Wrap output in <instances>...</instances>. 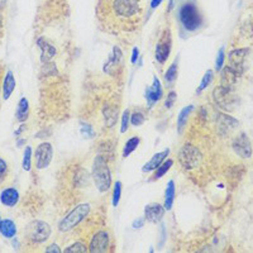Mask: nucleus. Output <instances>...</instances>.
<instances>
[{
    "label": "nucleus",
    "mask_w": 253,
    "mask_h": 253,
    "mask_svg": "<svg viewBox=\"0 0 253 253\" xmlns=\"http://www.w3.org/2000/svg\"><path fill=\"white\" fill-rule=\"evenodd\" d=\"M145 114L141 112H135L131 115V124L133 125V127H139V125H142L145 123Z\"/></svg>",
    "instance_id": "nucleus-35"
},
{
    "label": "nucleus",
    "mask_w": 253,
    "mask_h": 253,
    "mask_svg": "<svg viewBox=\"0 0 253 253\" xmlns=\"http://www.w3.org/2000/svg\"><path fill=\"white\" fill-rule=\"evenodd\" d=\"M110 238L106 230H99L90 239L89 252L91 253H103L109 250Z\"/></svg>",
    "instance_id": "nucleus-11"
},
{
    "label": "nucleus",
    "mask_w": 253,
    "mask_h": 253,
    "mask_svg": "<svg viewBox=\"0 0 253 253\" xmlns=\"http://www.w3.org/2000/svg\"><path fill=\"white\" fill-rule=\"evenodd\" d=\"M172 164H174V161L172 160H167V161H164L155 170V175H153V179L155 180H158V179L164 178V175L167 174L168 170L172 167Z\"/></svg>",
    "instance_id": "nucleus-28"
},
{
    "label": "nucleus",
    "mask_w": 253,
    "mask_h": 253,
    "mask_svg": "<svg viewBox=\"0 0 253 253\" xmlns=\"http://www.w3.org/2000/svg\"><path fill=\"white\" fill-rule=\"evenodd\" d=\"M179 18H180L182 27L189 32H194L201 26V15L194 4H184L180 8Z\"/></svg>",
    "instance_id": "nucleus-5"
},
{
    "label": "nucleus",
    "mask_w": 253,
    "mask_h": 253,
    "mask_svg": "<svg viewBox=\"0 0 253 253\" xmlns=\"http://www.w3.org/2000/svg\"><path fill=\"white\" fill-rule=\"evenodd\" d=\"M145 218H138L137 221L133 222V228H134V229H141V228L145 225Z\"/></svg>",
    "instance_id": "nucleus-41"
},
{
    "label": "nucleus",
    "mask_w": 253,
    "mask_h": 253,
    "mask_svg": "<svg viewBox=\"0 0 253 253\" xmlns=\"http://www.w3.org/2000/svg\"><path fill=\"white\" fill-rule=\"evenodd\" d=\"M36 167L38 170H45L49 166L53 157V148L51 143L43 142L36 148Z\"/></svg>",
    "instance_id": "nucleus-8"
},
{
    "label": "nucleus",
    "mask_w": 253,
    "mask_h": 253,
    "mask_svg": "<svg viewBox=\"0 0 253 253\" xmlns=\"http://www.w3.org/2000/svg\"><path fill=\"white\" fill-rule=\"evenodd\" d=\"M178 73H179V66L178 61H175L170 67L167 69V71L164 73V80L167 84H172L175 80L178 79Z\"/></svg>",
    "instance_id": "nucleus-29"
},
{
    "label": "nucleus",
    "mask_w": 253,
    "mask_h": 253,
    "mask_svg": "<svg viewBox=\"0 0 253 253\" xmlns=\"http://www.w3.org/2000/svg\"><path fill=\"white\" fill-rule=\"evenodd\" d=\"M232 148H233L234 153L239 156L240 158L252 157V145H251L250 138L247 137L246 133H240L237 138H234L233 143H232Z\"/></svg>",
    "instance_id": "nucleus-10"
},
{
    "label": "nucleus",
    "mask_w": 253,
    "mask_h": 253,
    "mask_svg": "<svg viewBox=\"0 0 253 253\" xmlns=\"http://www.w3.org/2000/svg\"><path fill=\"white\" fill-rule=\"evenodd\" d=\"M27 239L34 244H40L46 242L52 233V229L49 227V224L42 221H33L30 222L27 228L24 229Z\"/></svg>",
    "instance_id": "nucleus-4"
},
{
    "label": "nucleus",
    "mask_w": 253,
    "mask_h": 253,
    "mask_svg": "<svg viewBox=\"0 0 253 253\" xmlns=\"http://www.w3.org/2000/svg\"><path fill=\"white\" fill-rule=\"evenodd\" d=\"M139 143H141V139H139V137H132L131 139H128L127 143H125L124 148H123V157H128L132 152L137 149V147L139 146Z\"/></svg>",
    "instance_id": "nucleus-27"
},
{
    "label": "nucleus",
    "mask_w": 253,
    "mask_h": 253,
    "mask_svg": "<svg viewBox=\"0 0 253 253\" xmlns=\"http://www.w3.org/2000/svg\"><path fill=\"white\" fill-rule=\"evenodd\" d=\"M162 95H164V91H162L161 81L157 77H153L152 85L148 86L147 89H146V100L148 103V106L152 108L156 103L161 100Z\"/></svg>",
    "instance_id": "nucleus-13"
},
{
    "label": "nucleus",
    "mask_w": 253,
    "mask_h": 253,
    "mask_svg": "<svg viewBox=\"0 0 253 253\" xmlns=\"http://www.w3.org/2000/svg\"><path fill=\"white\" fill-rule=\"evenodd\" d=\"M19 193L15 188H7L0 193V203L7 208H14L19 203Z\"/></svg>",
    "instance_id": "nucleus-15"
},
{
    "label": "nucleus",
    "mask_w": 253,
    "mask_h": 253,
    "mask_svg": "<svg viewBox=\"0 0 253 253\" xmlns=\"http://www.w3.org/2000/svg\"><path fill=\"white\" fill-rule=\"evenodd\" d=\"M90 213V205L89 204H80L76 208H74L73 210L70 211L62 221L59 224V230L66 233L70 230L75 229L84 219H85Z\"/></svg>",
    "instance_id": "nucleus-3"
},
{
    "label": "nucleus",
    "mask_w": 253,
    "mask_h": 253,
    "mask_svg": "<svg viewBox=\"0 0 253 253\" xmlns=\"http://www.w3.org/2000/svg\"><path fill=\"white\" fill-rule=\"evenodd\" d=\"M16 86V81L15 77H14L13 73L8 70L5 75H4V80H3V86H1V89H3V99L4 100H8V99L12 96V94L14 92Z\"/></svg>",
    "instance_id": "nucleus-18"
},
{
    "label": "nucleus",
    "mask_w": 253,
    "mask_h": 253,
    "mask_svg": "<svg viewBox=\"0 0 253 253\" xmlns=\"http://www.w3.org/2000/svg\"><path fill=\"white\" fill-rule=\"evenodd\" d=\"M103 114H104V119H105L106 127L112 128L117 123L118 119V106L114 105H106L103 109Z\"/></svg>",
    "instance_id": "nucleus-23"
},
{
    "label": "nucleus",
    "mask_w": 253,
    "mask_h": 253,
    "mask_svg": "<svg viewBox=\"0 0 253 253\" xmlns=\"http://www.w3.org/2000/svg\"><path fill=\"white\" fill-rule=\"evenodd\" d=\"M248 52H250L248 48H236L229 53V66L239 76L244 73V62Z\"/></svg>",
    "instance_id": "nucleus-12"
},
{
    "label": "nucleus",
    "mask_w": 253,
    "mask_h": 253,
    "mask_svg": "<svg viewBox=\"0 0 253 253\" xmlns=\"http://www.w3.org/2000/svg\"><path fill=\"white\" fill-rule=\"evenodd\" d=\"M91 178L100 193H106L112 186V172L108 164L102 156H96L92 164Z\"/></svg>",
    "instance_id": "nucleus-2"
},
{
    "label": "nucleus",
    "mask_w": 253,
    "mask_h": 253,
    "mask_svg": "<svg viewBox=\"0 0 253 253\" xmlns=\"http://www.w3.org/2000/svg\"><path fill=\"white\" fill-rule=\"evenodd\" d=\"M22 167L27 172H30L32 170V147H30V146H27L26 149H24Z\"/></svg>",
    "instance_id": "nucleus-30"
},
{
    "label": "nucleus",
    "mask_w": 253,
    "mask_h": 253,
    "mask_svg": "<svg viewBox=\"0 0 253 253\" xmlns=\"http://www.w3.org/2000/svg\"><path fill=\"white\" fill-rule=\"evenodd\" d=\"M24 129H26V125L22 124V125H20V128L18 129V131H15V133H14V134H15V135H19L20 133H22V132L24 131Z\"/></svg>",
    "instance_id": "nucleus-44"
},
{
    "label": "nucleus",
    "mask_w": 253,
    "mask_h": 253,
    "mask_svg": "<svg viewBox=\"0 0 253 253\" xmlns=\"http://www.w3.org/2000/svg\"><path fill=\"white\" fill-rule=\"evenodd\" d=\"M28 115H30V102L27 98H22L18 103V108L15 112L16 120L19 123H24L28 119Z\"/></svg>",
    "instance_id": "nucleus-22"
},
{
    "label": "nucleus",
    "mask_w": 253,
    "mask_h": 253,
    "mask_svg": "<svg viewBox=\"0 0 253 253\" xmlns=\"http://www.w3.org/2000/svg\"><path fill=\"white\" fill-rule=\"evenodd\" d=\"M201 160H203V156H201L199 148L193 145H189V143L182 146L180 153H179V161H180L181 166L186 168V170L196 168L200 164Z\"/></svg>",
    "instance_id": "nucleus-6"
},
{
    "label": "nucleus",
    "mask_w": 253,
    "mask_h": 253,
    "mask_svg": "<svg viewBox=\"0 0 253 253\" xmlns=\"http://www.w3.org/2000/svg\"><path fill=\"white\" fill-rule=\"evenodd\" d=\"M120 196H122V182L117 181L114 184V191H113V207H118Z\"/></svg>",
    "instance_id": "nucleus-34"
},
{
    "label": "nucleus",
    "mask_w": 253,
    "mask_h": 253,
    "mask_svg": "<svg viewBox=\"0 0 253 253\" xmlns=\"http://www.w3.org/2000/svg\"><path fill=\"white\" fill-rule=\"evenodd\" d=\"M138 57H139V49L137 48V47H134V48H133V52H132L131 62L133 63V65H135L137 61H138Z\"/></svg>",
    "instance_id": "nucleus-40"
},
{
    "label": "nucleus",
    "mask_w": 253,
    "mask_h": 253,
    "mask_svg": "<svg viewBox=\"0 0 253 253\" xmlns=\"http://www.w3.org/2000/svg\"><path fill=\"white\" fill-rule=\"evenodd\" d=\"M175 1H176V0H170V4H168V12H171V10L175 8Z\"/></svg>",
    "instance_id": "nucleus-45"
},
{
    "label": "nucleus",
    "mask_w": 253,
    "mask_h": 253,
    "mask_svg": "<svg viewBox=\"0 0 253 253\" xmlns=\"http://www.w3.org/2000/svg\"><path fill=\"white\" fill-rule=\"evenodd\" d=\"M122 57H123V53H122V51H120V48L115 46L114 48H113L112 55L109 56L108 61H106L105 66H104V71L108 74L112 73V69H115L117 66L120 65Z\"/></svg>",
    "instance_id": "nucleus-20"
},
{
    "label": "nucleus",
    "mask_w": 253,
    "mask_h": 253,
    "mask_svg": "<svg viewBox=\"0 0 253 253\" xmlns=\"http://www.w3.org/2000/svg\"><path fill=\"white\" fill-rule=\"evenodd\" d=\"M46 252L47 253H60L61 252V250H60V247L57 246V244H51V246H48L46 248Z\"/></svg>",
    "instance_id": "nucleus-42"
},
{
    "label": "nucleus",
    "mask_w": 253,
    "mask_h": 253,
    "mask_svg": "<svg viewBox=\"0 0 253 253\" xmlns=\"http://www.w3.org/2000/svg\"><path fill=\"white\" fill-rule=\"evenodd\" d=\"M164 207L161 204H149L145 208V219L152 224H157L164 215Z\"/></svg>",
    "instance_id": "nucleus-14"
},
{
    "label": "nucleus",
    "mask_w": 253,
    "mask_h": 253,
    "mask_svg": "<svg viewBox=\"0 0 253 253\" xmlns=\"http://www.w3.org/2000/svg\"><path fill=\"white\" fill-rule=\"evenodd\" d=\"M170 155V149H164V151L158 152V153H155V155L152 156V158L149 160V161L147 162V164L143 166V168H142V171L143 172H152L155 171L156 168L160 166V164H162V162L166 160V157Z\"/></svg>",
    "instance_id": "nucleus-17"
},
{
    "label": "nucleus",
    "mask_w": 253,
    "mask_h": 253,
    "mask_svg": "<svg viewBox=\"0 0 253 253\" xmlns=\"http://www.w3.org/2000/svg\"><path fill=\"white\" fill-rule=\"evenodd\" d=\"M37 45L41 48V61H42V63L49 62L53 57L56 56V48L51 43L47 42L45 38H38Z\"/></svg>",
    "instance_id": "nucleus-16"
},
{
    "label": "nucleus",
    "mask_w": 253,
    "mask_h": 253,
    "mask_svg": "<svg viewBox=\"0 0 253 253\" xmlns=\"http://www.w3.org/2000/svg\"><path fill=\"white\" fill-rule=\"evenodd\" d=\"M98 10L106 24L131 30L139 23L143 8L139 0H100Z\"/></svg>",
    "instance_id": "nucleus-1"
},
{
    "label": "nucleus",
    "mask_w": 253,
    "mask_h": 253,
    "mask_svg": "<svg viewBox=\"0 0 253 253\" xmlns=\"http://www.w3.org/2000/svg\"><path fill=\"white\" fill-rule=\"evenodd\" d=\"M16 224L12 219H1L0 221V234L3 237L12 239L16 234Z\"/></svg>",
    "instance_id": "nucleus-21"
},
{
    "label": "nucleus",
    "mask_w": 253,
    "mask_h": 253,
    "mask_svg": "<svg viewBox=\"0 0 253 253\" xmlns=\"http://www.w3.org/2000/svg\"><path fill=\"white\" fill-rule=\"evenodd\" d=\"M0 221H1V219H0Z\"/></svg>",
    "instance_id": "nucleus-48"
},
{
    "label": "nucleus",
    "mask_w": 253,
    "mask_h": 253,
    "mask_svg": "<svg viewBox=\"0 0 253 253\" xmlns=\"http://www.w3.org/2000/svg\"><path fill=\"white\" fill-rule=\"evenodd\" d=\"M129 123H131V113L129 110H124L122 115V125H120V133H125L129 128Z\"/></svg>",
    "instance_id": "nucleus-36"
},
{
    "label": "nucleus",
    "mask_w": 253,
    "mask_h": 253,
    "mask_svg": "<svg viewBox=\"0 0 253 253\" xmlns=\"http://www.w3.org/2000/svg\"><path fill=\"white\" fill-rule=\"evenodd\" d=\"M238 75L236 71H234L230 66H227L225 69L223 70V73H222V86H225V88H230V89H233V86L236 85V82H237Z\"/></svg>",
    "instance_id": "nucleus-19"
},
{
    "label": "nucleus",
    "mask_w": 253,
    "mask_h": 253,
    "mask_svg": "<svg viewBox=\"0 0 253 253\" xmlns=\"http://www.w3.org/2000/svg\"><path fill=\"white\" fill-rule=\"evenodd\" d=\"M213 75H214L213 71H211V70H208L207 73H205V75L203 76V80H201L200 86H199V90H197V91L199 92L203 91V90H205L208 86L210 85L211 81H213V77H214Z\"/></svg>",
    "instance_id": "nucleus-33"
},
{
    "label": "nucleus",
    "mask_w": 253,
    "mask_h": 253,
    "mask_svg": "<svg viewBox=\"0 0 253 253\" xmlns=\"http://www.w3.org/2000/svg\"><path fill=\"white\" fill-rule=\"evenodd\" d=\"M8 174V164L5 160L0 157V180H3Z\"/></svg>",
    "instance_id": "nucleus-39"
},
{
    "label": "nucleus",
    "mask_w": 253,
    "mask_h": 253,
    "mask_svg": "<svg viewBox=\"0 0 253 253\" xmlns=\"http://www.w3.org/2000/svg\"><path fill=\"white\" fill-rule=\"evenodd\" d=\"M194 110V105H189V106H185L184 109H181L180 114H179L178 117V131L179 133H182V131H184L185 125H186V123H188V118L189 115L191 114V112Z\"/></svg>",
    "instance_id": "nucleus-26"
},
{
    "label": "nucleus",
    "mask_w": 253,
    "mask_h": 253,
    "mask_svg": "<svg viewBox=\"0 0 253 253\" xmlns=\"http://www.w3.org/2000/svg\"><path fill=\"white\" fill-rule=\"evenodd\" d=\"M175 193H176V188H175L174 181H168L167 188L164 191V209L166 210H171L172 205H174L175 200Z\"/></svg>",
    "instance_id": "nucleus-24"
},
{
    "label": "nucleus",
    "mask_w": 253,
    "mask_h": 253,
    "mask_svg": "<svg viewBox=\"0 0 253 253\" xmlns=\"http://www.w3.org/2000/svg\"><path fill=\"white\" fill-rule=\"evenodd\" d=\"M176 102V92L175 91H170V94L167 95V99H166V102H164V106L167 109L172 108Z\"/></svg>",
    "instance_id": "nucleus-38"
},
{
    "label": "nucleus",
    "mask_w": 253,
    "mask_h": 253,
    "mask_svg": "<svg viewBox=\"0 0 253 253\" xmlns=\"http://www.w3.org/2000/svg\"><path fill=\"white\" fill-rule=\"evenodd\" d=\"M89 247H86V244L81 243V242H76V243L71 244L67 248H65V253H80V252H88Z\"/></svg>",
    "instance_id": "nucleus-32"
},
{
    "label": "nucleus",
    "mask_w": 253,
    "mask_h": 253,
    "mask_svg": "<svg viewBox=\"0 0 253 253\" xmlns=\"http://www.w3.org/2000/svg\"><path fill=\"white\" fill-rule=\"evenodd\" d=\"M80 132H81V134L84 137H86V138H94L95 137V131H94V128H92L89 123H80Z\"/></svg>",
    "instance_id": "nucleus-31"
},
{
    "label": "nucleus",
    "mask_w": 253,
    "mask_h": 253,
    "mask_svg": "<svg viewBox=\"0 0 253 253\" xmlns=\"http://www.w3.org/2000/svg\"><path fill=\"white\" fill-rule=\"evenodd\" d=\"M162 3V0H152L151 1V8L152 9H156L157 7H160V4Z\"/></svg>",
    "instance_id": "nucleus-43"
},
{
    "label": "nucleus",
    "mask_w": 253,
    "mask_h": 253,
    "mask_svg": "<svg viewBox=\"0 0 253 253\" xmlns=\"http://www.w3.org/2000/svg\"><path fill=\"white\" fill-rule=\"evenodd\" d=\"M24 143V139H22V141H18V146H22Z\"/></svg>",
    "instance_id": "nucleus-47"
},
{
    "label": "nucleus",
    "mask_w": 253,
    "mask_h": 253,
    "mask_svg": "<svg viewBox=\"0 0 253 253\" xmlns=\"http://www.w3.org/2000/svg\"><path fill=\"white\" fill-rule=\"evenodd\" d=\"M213 99L215 104L223 110L230 112L237 105V96L234 95L233 89L225 88V86H218L213 91Z\"/></svg>",
    "instance_id": "nucleus-7"
},
{
    "label": "nucleus",
    "mask_w": 253,
    "mask_h": 253,
    "mask_svg": "<svg viewBox=\"0 0 253 253\" xmlns=\"http://www.w3.org/2000/svg\"><path fill=\"white\" fill-rule=\"evenodd\" d=\"M5 4H7V0H0V12L5 8Z\"/></svg>",
    "instance_id": "nucleus-46"
},
{
    "label": "nucleus",
    "mask_w": 253,
    "mask_h": 253,
    "mask_svg": "<svg viewBox=\"0 0 253 253\" xmlns=\"http://www.w3.org/2000/svg\"><path fill=\"white\" fill-rule=\"evenodd\" d=\"M224 60H225V49H224V47H222L219 49V52H218L217 61H215V70L217 71H221L222 70V67L224 65Z\"/></svg>",
    "instance_id": "nucleus-37"
},
{
    "label": "nucleus",
    "mask_w": 253,
    "mask_h": 253,
    "mask_svg": "<svg viewBox=\"0 0 253 253\" xmlns=\"http://www.w3.org/2000/svg\"><path fill=\"white\" fill-rule=\"evenodd\" d=\"M171 47H172V41H171V34L170 32H164V36L160 38V41L156 45V60L158 62L164 65L167 59L170 57L171 53Z\"/></svg>",
    "instance_id": "nucleus-9"
},
{
    "label": "nucleus",
    "mask_w": 253,
    "mask_h": 253,
    "mask_svg": "<svg viewBox=\"0 0 253 253\" xmlns=\"http://www.w3.org/2000/svg\"><path fill=\"white\" fill-rule=\"evenodd\" d=\"M218 125H219V128L223 129L225 132H229L230 129L236 128L238 125V120L237 119L232 118L229 115H224L221 114L218 117Z\"/></svg>",
    "instance_id": "nucleus-25"
}]
</instances>
